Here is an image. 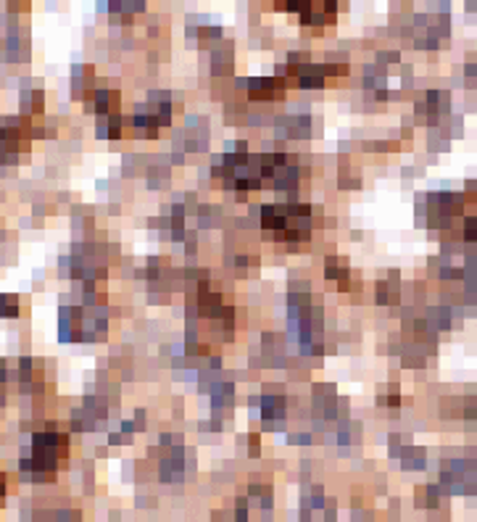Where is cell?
I'll return each mask as SVG.
<instances>
[{
  "label": "cell",
  "instance_id": "cell-2",
  "mask_svg": "<svg viewBox=\"0 0 477 522\" xmlns=\"http://www.w3.org/2000/svg\"><path fill=\"white\" fill-rule=\"evenodd\" d=\"M465 235H467V240L477 243V212L473 217H467V222H465Z\"/></svg>",
  "mask_w": 477,
  "mask_h": 522
},
{
  "label": "cell",
  "instance_id": "cell-1",
  "mask_svg": "<svg viewBox=\"0 0 477 522\" xmlns=\"http://www.w3.org/2000/svg\"><path fill=\"white\" fill-rule=\"evenodd\" d=\"M116 5V11H140V5L146 0H111Z\"/></svg>",
  "mask_w": 477,
  "mask_h": 522
}]
</instances>
